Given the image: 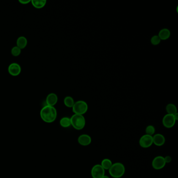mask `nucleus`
Segmentation results:
<instances>
[{
	"label": "nucleus",
	"mask_w": 178,
	"mask_h": 178,
	"mask_svg": "<svg viewBox=\"0 0 178 178\" xmlns=\"http://www.w3.org/2000/svg\"><path fill=\"white\" fill-rule=\"evenodd\" d=\"M112 162L111 160L109 159H103L101 161V165H100L102 166L104 170H109V169L112 166Z\"/></svg>",
	"instance_id": "18"
},
{
	"label": "nucleus",
	"mask_w": 178,
	"mask_h": 178,
	"mask_svg": "<svg viewBox=\"0 0 178 178\" xmlns=\"http://www.w3.org/2000/svg\"><path fill=\"white\" fill-rule=\"evenodd\" d=\"M145 131H146V134L153 136V135L155 133V129L154 126H153V125H148L146 128Z\"/></svg>",
	"instance_id": "20"
},
{
	"label": "nucleus",
	"mask_w": 178,
	"mask_h": 178,
	"mask_svg": "<svg viewBox=\"0 0 178 178\" xmlns=\"http://www.w3.org/2000/svg\"><path fill=\"white\" fill-rule=\"evenodd\" d=\"M165 110L167 111V114L174 115L175 114L177 113V109L176 106L172 104H169L166 106Z\"/></svg>",
	"instance_id": "16"
},
{
	"label": "nucleus",
	"mask_w": 178,
	"mask_h": 178,
	"mask_svg": "<svg viewBox=\"0 0 178 178\" xmlns=\"http://www.w3.org/2000/svg\"><path fill=\"white\" fill-rule=\"evenodd\" d=\"M139 144L143 148H147L153 144V136L149 135H144L139 140Z\"/></svg>",
	"instance_id": "6"
},
{
	"label": "nucleus",
	"mask_w": 178,
	"mask_h": 178,
	"mask_svg": "<svg viewBox=\"0 0 178 178\" xmlns=\"http://www.w3.org/2000/svg\"><path fill=\"white\" fill-rule=\"evenodd\" d=\"M32 5L35 8L40 9L43 8L47 3L46 0H32Z\"/></svg>",
	"instance_id": "15"
},
{
	"label": "nucleus",
	"mask_w": 178,
	"mask_h": 178,
	"mask_svg": "<svg viewBox=\"0 0 178 178\" xmlns=\"http://www.w3.org/2000/svg\"><path fill=\"white\" fill-rule=\"evenodd\" d=\"M74 100L73 98L71 96H66L65 97L64 99V104L65 106H66L68 108H72L74 105Z\"/></svg>",
	"instance_id": "19"
},
{
	"label": "nucleus",
	"mask_w": 178,
	"mask_h": 178,
	"mask_svg": "<svg viewBox=\"0 0 178 178\" xmlns=\"http://www.w3.org/2000/svg\"><path fill=\"white\" fill-rule=\"evenodd\" d=\"M58 100V98L55 94H49L46 98V104L47 106L54 107L55 104H57Z\"/></svg>",
	"instance_id": "12"
},
{
	"label": "nucleus",
	"mask_w": 178,
	"mask_h": 178,
	"mask_svg": "<svg viewBox=\"0 0 178 178\" xmlns=\"http://www.w3.org/2000/svg\"><path fill=\"white\" fill-rule=\"evenodd\" d=\"M41 119L46 123L53 122L57 117V111L54 107L46 105L40 111Z\"/></svg>",
	"instance_id": "1"
},
{
	"label": "nucleus",
	"mask_w": 178,
	"mask_h": 178,
	"mask_svg": "<svg viewBox=\"0 0 178 178\" xmlns=\"http://www.w3.org/2000/svg\"><path fill=\"white\" fill-rule=\"evenodd\" d=\"M19 2L22 4H27L31 2L30 0H19Z\"/></svg>",
	"instance_id": "24"
},
{
	"label": "nucleus",
	"mask_w": 178,
	"mask_h": 178,
	"mask_svg": "<svg viewBox=\"0 0 178 178\" xmlns=\"http://www.w3.org/2000/svg\"><path fill=\"white\" fill-rule=\"evenodd\" d=\"M165 165V161L162 156H157L152 161V167L155 170H160L164 168Z\"/></svg>",
	"instance_id": "7"
},
{
	"label": "nucleus",
	"mask_w": 178,
	"mask_h": 178,
	"mask_svg": "<svg viewBox=\"0 0 178 178\" xmlns=\"http://www.w3.org/2000/svg\"><path fill=\"white\" fill-rule=\"evenodd\" d=\"M78 142L82 146H88L92 143V138L87 134H82L78 138Z\"/></svg>",
	"instance_id": "10"
},
{
	"label": "nucleus",
	"mask_w": 178,
	"mask_h": 178,
	"mask_svg": "<svg viewBox=\"0 0 178 178\" xmlns=\"http://www.w3.org/2000/svg\"><path fill=\"white\" fill-rule=\"evenodd\" d=\"M164 159L165 161V164L166 163H170L172 160L171 157L169 156H167L165 157H164Z\"/></svg>",
	"instance_id": "23"
},
{
	"label": "nucleus",
	"mask_w": 178,
	"mask_h": 178,
	"mask_svg": "<svg viewBox=\"0 0 178 178\" xmlns=\"http://www.w3.org/2000/svg\"><path fill=\"white\" fill-rule=\"evenodd\" d=\"M22 69L19 64L17 63H12L8 66V72L11 75L17 76L21 74Z\"/></svg>",
	"instance_id": "9"
},
{
	"label": "nucleus",
	"mask_w": 178,
	"mask_h": 178,
	"mask_svg": "<svg viewBox=\"0 0 178 178\" xmlns=\"http://www.w3.org/2000/svg\"><path fill=\"white\" fill-rule=\"evenodd\" d=\"M173 117L175 118V120L177 121L178 120V113H176V114H175L174 115H173Z\"/></svg>",
	"instance_id": "25"
},
{
	"label": "nucleus",
	"mask_w": 178,
	"mask_h": 178,
	"mask_svg": "<svg viewBox=\"0 0 178 178\" xmlns=\"http://www.w3.org/2000/svg\"><path fill=\"white\" fill-rule=\"evenodd\" d=\"M125 171V165L120 162H116L112 164L109 169V172L111 176L114 178H121Z\"/></svg>",
	"instance_id": "2"
},
{
	"label": "nucleus",
	"mask_w": 178,
	"mask_h": 178,
	"mask_svg": "<svg viewBox=\"0 0 178 178\" xmlns=\"http://www.w3.org/2000/svg\"><path fill=\"white\" fill-rule=\"evenodd\" d=\"M171 33L168 29L164 28L160 30L158 33V36L161 40H165L170 38Z\"/></svg>",
	"instance_id": "13"
},
{
	"label": "nucleus",
	"mask_w": 178,
	"mask_h": 178,
	"mask_svg": "<svg viewBox=\"0 0 178 178\" xmlns=\"http://www.w3.org/2000/svg\"><path fill=\"white\" fill-rule=\"evenodd\" d=\"M176 120H175L173 115L167 114L164 116L162 119V123L165 128L170 129L175 125Z\"/></svg>",
	"instance_id": "8"
},
{
	"label": "nucleus",
	"mask_w": 178,
	"mask_h": 178,
	"mask_svg": "<svg viewBox=\"0 0 178 178\" xmlns=\"http://www.w3.org/2000/svg\"><path fill=\"white\" fill-rule=\"evenodd\" d=\"M109 178V176H107V175H104V176H103V178Z\"/></svg>",
	"instance_id": "26"
},
{
	"label": "nucleus",
	"mask_w": 178,
	"mask_h": 178,
	"mask_svg": "<svg viewBox=\"0 0 178 178\" xmlns=\"http://www.w3.org/2000/svg\"><path fill=\"white\" fill-rule=\"evenodd\" d=\"M153 144L157 146L164 145L165 142V137L162 134H157L153 136Z\"/></svg>",
	"instance_id": "11"
},
{
	"label": "nucleus",
	"mask_w": 178,
	"mask_h": 178,
	"mask_svg": "<svg viewBox=\"0 0 178 178\" xmlns=\"http://www.w3.org/2000/svg\"><path fill=\"white\" fill-rule=\"evenodd\" d=\"M161 40L159 38V36L158 35H155L154 36L152 37L150 40L151 44L154 46H157L160 43Z\"/></svg>",
	"instance_id": "21"
},
{
	"label": "nucleus",
	"mask_w": 178,
	"mask_h": 178,
	"mask_svg": "<svg viewBox=\"0 0 178 178\" xmlns=\"http://www.w3.org/2000/svg\"><path fill=\"white\" fill-rule=\"evenodd\" d=\"M60 124L63 128H69L71 125V119L68 117H63L60 120Z\"/></svg>",
	"instance_id": "17"
},
{
	"label": "nucleus",
	"mask_w": 178,
	"mask_h": 178,
	"mask_svg": "<svg viewBox=\"0 0 178 178\" xmlns=\"http://www.w3.org/2000/svg\"><path fill=\"white\" fill-rule=\"evenodd\" d=\"M88 104L83 100H79L74 103L73 106V112L74 114L83 115L86 113L88 110Z\"/></svg>",
	"instance_id": "4"
},
{
	"label": "nucleus",
	"mask_w": 178,
	"mask_h": 178,
	"mask_svg": "<svg viewBox=\"0 0 178 178\" xmlns=\"http://www.w3.org/2000/svg\"><path fill=\"white\" fill-rule=\"evenodd\" d=\"M17 47L22 49H24L27 46V39L25 37L21 36L18 38L16 41Z\"/></svg>",
	"instance_id": "14"
},
{
	"label": "nucleus",
	"mask_w": 178,
	"mask_h": 178,
	"mask_svg": "<svg viewBox=\"0 0 178 178\" xmlns=\"http://www.w3.org/2000/svg\"><path fill=\"white\" fill-rule=\"evenodd\" d=\"M105 170L100 165H96L92 168L91 175L93 178H102L104 175Z\"/></svg>",
	"instance_id": "5"
},
{
	"label": "nucleus",
	"mask_w": 178,
	"mask_h": 178,
	"mask_svg": "<svg viewBox=\"0 0 178 178\" xmlns=\"http://www.w3.org/2000/svg\"><path fill=\"white\" fill-rule=\"evenodd\" d=\"M11 53L14 57H18L21 53V49L17 46H15L12 49Z\"/></svg>",
	"instance_id": "22"
},
{
	"label": "nucleus",
	"mask_w": 178,
	"mask_h": 178,
	"mask_svg": "<svg viewBox=\"0 0 178 178\" xmlns=\"http://www.w3.org/2000/svg\"><path fill=\"white\" fill-rule=\"evenodd\" d=\"M71 125L77 130H80L85 127L86 120L83 115L74 114L71 118Z\"/></svg>",
	"instance_id": "3"
}]
</instances>
